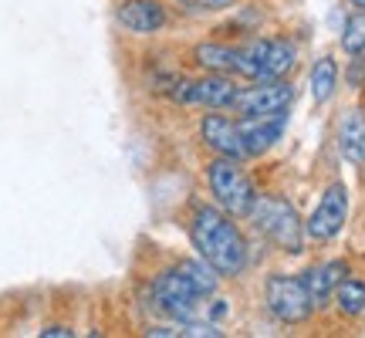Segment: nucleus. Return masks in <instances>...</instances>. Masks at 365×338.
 I'll list each match as a JSON object with an SVG mask.
<instances>
[{
  "label": "nucleus",
  "instance_id": "6ab92c4d",
  "mask_svg": "<svg viewBox=\"0 0 365 338\" xmlns=\"http://www.w3.org/2000/svg\"><path fill=\"white\" fill-rule=\"evenodd\" d=\"M341 48L349 54H365V11L352 14L345 21V31H341Z\"/></svg>",
  "mask_w": 365,
  "mask_h": 338
},
{
  "label": "nucleus",
  "instance_id": "423d86ee",
  "mask_svg": "<svg viewBox=\"0 0 365 338\" xmlns=\"http://www.w3.org/2000/svg\"><path fill=\"white\" fill-rule=\"evenodd\" d=\"M203 301V295L190 285V277L180 271V267H173V271L159 274L156 285H153V304H156L163 314H170L176 322H186V318H193L196 314V304Z\"/></svg>",
  "mask_w": 365,
  "mask_h": 338
},
{
  "label": "nucleus",
  "instance_id": "6e6552de",
  "mask_svg": "<svg viewBox=\"0 0 365 338\" xmlns=\"http://www.w3.org/2000/svg\"><path fill=\"white\" fill-rule=\"evenodd\" d=\"M345 220H349V190L341 183H331L325 193H322V200H318L314 213L308 217V223H304V234L312 237V240H331V237L341 234Z\"/></svg>",
  "mask_w": 365,
  "mask_h": 338
},
{
  "label": "nucleus",
  "instance_id": "f257e3e1",
  "mask_svg": "<svg viewBox=\"0 0 365 338\" xmlns=\"http://www.w3.org/2000/svg\"><path fill=\"white\" fill-rule=\"evenodd\" d=\"M190 240L200 250V257L223 277H237L247 267V240L237 230L227 210L200 207L190 223Z\"/></svg>",
  "mask_w": 365,
  "mask_h": 338
},
{
  "label": "nucleus",
  "instance_id": "a211bd4d",
  "mask_svg": "<svg viewBox=\"0 0 365 338\" xmlns=\"http://www.w3.org/2000/svg\"><path fill=\"white\" fill-rule=\"evenodd\" d=\"M335 301L345 314H362L365 312V281H355V277H345L339 287H335Z\"/></svg>",
  "mask_w": 365,
  "mask_h": 338
},
{
  "label": "nucleus",
  "instance_id": "2eb2a0df",
  "mask_svg": "<svg viewBox=\"0 0 365 338\" xmlns=\"http://www.w3.org/2000/svg\"><path fill=\"white\" fill-rule=\"evenodd\" d=\"M237 54L234 48H227V44H213V41H203V44H196V65H203L207 71H217V75H223V71H237Z\"/></svg>",
  "mask_w": 365,
  "mask_h": 338
},
{
  "label": "nucleus",
  "instance_id": "412c9836",
  "mask_svg": "<svg viewBox=\"0 0 365 338\" xmlns=\"http://www.w3.org/2000/svg\"><path fill=\"white\" fill-rule=\"evenodd\" d=\"M359 61H352V68H349V81L352 85H362V78H365V58L362 54H355Z\"/></svg>",
  "mask_w": 365,
  "mask_h": 338
},
{
  "label": "nucleus",
  "instance_id": "0eeeda50",
  "mask_svg": "<svg viewBox=\"0 0 365 338\" xmlns=\"http://www.w3.org/2000/svg\"><path fill=\"white\" fill-rule=\"evenodd\" d=\"M294 102V88L287 81L274 78V81H257L250 88H240L230 108H237L240 118H261V116H277L287 112Z\"/></svg>",
  "mask_w": 365,
  "mask_h": 338
},
{
  "label": "nucleus",
  "instance_id": "7ed1b4c3",
  "mask_svg": "<svg viewBox=\"0 0 365 338\" xmlns=\"http://www.w3.org/2000/svg\"><path fill=\"white\" fill-rule=\"evenodd\" d=\"M294 58H298V51L284 38L250 41L247 48H240V54H237V75H244L250 81L284 78L287 71L294 68Z\"/></svg>",
  "mask_w": 365,
  "mask_h": 338
},
{
  "label": "nucleus",
  "instance_id": "4be33fe9",
  "mask_svg": "<svg viewBox=\"0 0 365 338\" xmlns=\"http://www.w3.org/2000/svg\"><path fill=\"white\" fill-rule=\"evenodd\" d=\"M75 332L71 328H65V325H48L44 332H41V338H71Z\"/></svg>",
  "mask_w": 365,
  "mask_h": 338
},
{
  "label": "nucleus",
  "instance_id": "f8f14e48",
  "mask_svg": "<svg viewBox=\"0 0 365 338\" xmlns=\"http://www.w3.org/2000/svg\"><path fill=\"white\" fill-rule=\"evenodd\" d=\"M345 277H349V267H345L341 260L318 264V267H312V271L304 274V287H308V295H312L314 308H325L328 298L335 295V287H339Z\"/></svg>",
  "mask_w": 365,
  "mask_h": 338
},
{
  "label": "nucleus",
  "instance_id": "aec40b11",
  "mask_svg": "<svg viewBox=\"0 0 365 338\" xmlns=\"http://www.w3.org/2000/svg\"><path fill=\"white\" fill-rule=\"evenodd\" d=\"M180 335L182 338H220L223 332L217 325H213V322H190V318H186V322H180Z\"/></svg>",
  "mask_w": 365,
  "mask_h": 338
},
{
  "label": "nucleus",
  "instance_id": "20e7f679",
  "mask_svg": "<svg viewBox=\"0 0 365 338\" xmlns=\"http://www.w3.org/2000/svg\"><path fill=\"white\" fill-rule=\"evenodd\" d=\"M207 183L220 210H227L230 217H250L257 193H254V183L244 176V169L237 166V159H213L207 166Z\"/></svg>",
  "mask_w": 365,
  "mask_h": 338
},
{
  "label": "nucleus",
  "instance_id": "f03ea898",
  "mask_svg": "<svg viewBox=\"0 0 365 338\" xmlns=\"http://www.w3.org/2000/svg\"><path fill=\"white\" fill-rule=\"evenodd\" d=\"M250 220L281 250L301 254V247H304V223H301V217L294 213V207L287 200H281V196H257L254 210H250Z\"/></svg>",
  "mask_w": 365,
  "mask_h": 338
},
{
  "label": "nucleus",
  "instance_id": "4468645a",
  "mask_svg": "<svg viewBox=\"0 0 365 338\" xmlns=\"http://www.w3.org/2000/svg\"><path fill=\"white\" fill-rule=\"evenodd\" d=\"M237 98V85L230 78H223L217 71H210V78L193 81V105L203 108H230Z\"/></svg>",
  "mask_w": 365,
  "mask_h": 338
},
{
  "label": "nucleus",
  "instance_id": "1a4fd4ad",
  "mask_svg": "<svg viewBox=\"0 0 365 338\" xmlns=\"http://www.w3.org/2000/svg\"><path fill=\"white\" fill-rule=\"evenodd\" d=\"M200 135L203 143L223 159H247V145H244V135H240V122L220 116V108H210V116H203L200 122Z\"/></svg>",
  "mask_w": 365,
  "mask_h": 338
},
{
  "label": "nucleus",
  "instance_id": "ddd939ff",
  "mask_svg": "<svg viewBox=\"0 0 365 338\" xmlns=\"http://www.w3.org/2000/svg\"><path fill=\"white\" fill-rule=\"evenodd\" d=\"M339 149L341 156L355 163V166H362L365 163V116L362 112H345L339 122Z\"/></svg>",
  "mask_w": 365,
  "mask_h": 338
},
{
  "label": "nucleus",
  "instance_id": "f3484780",
  "mask_svg": "<svg viewBox=\"0 0 365 338\" xmlns=\"http://www.w3.org/2000/svg\"><path fill=\"white\" fill-rule=\"evenodd\" d=\"M176 267H180V271L190 277V285H193L196 291L203 295V298H210V295L217 291V281H220V274L213 271V267H210L203 257H200V260H182V264H176Z\"/></svg>",
  "mask_w": 365,
  "mask_h": 338
},
{
  "label": "nucleus",
  "instance_id": "9d476101",
  "mask_svg": "<svg viewBox=\"0 0 365 338\" xmlns=\"http://www.w3.org/2000/svg\"><path fill=\"white\" fill-rule=\"evenodd\" d=\"M115 21L129 34H156L166 27V7L159 0H125L115 11Z\"/></svg>",
  "mask_w": 365,
  "mask_h": 338
},
{
  "label": "nucleus",
  "instance_id": "39448f33",
  "mask_svg": "<svg viewBox=\"0 0 365 338\" xmlns=\"http://www.w3.org/2000/svg\"><path fill=\"white\" fill-rule=\"evenodd\" d=\"M264 298H267V312L284 322V325H301L308 322L314 312V301L304 287V277H291V274H274L267 277L264 287Z\"/></svg>",
  "mask_w": 365,
  "mask_h": 338
},
{
  "label": "nucleus",
  "instance_id": "dca6fc26",
  "mask_svg": "<svg viewBox=\"0 0 365 338\" xmlns=\"http://www.w3.org/2000/svg\"><path fill=\"white\" fill-rule=\"evenodd\" d=\"M335 85H339V65L331 58H318L312 68V98L318 105H325L335 95Z\"/></svg>",
  "mask_w": 365,
  "mask_h": 338
},
{
  "label": "nucleus",
  "instance_id": "9b49d317",
  "mask_svg": "<svg viewBox=\"0 0 365 338\" xmlns=\"http://www.w3.org/2000/svg\"><path fill=\"white\" fill-rule=\"evenodd\" d=\"M287 116L277 112V116H261V118H240V135H244V145H247V156H261L267 153L281 132H284Z\"/></svg>",
  "mask_w": 365,
  "mask_h": 338
},
{
  "label": "nucleus",
  "instance_id": "b1692460",
  "mask_svg": "<svg viewBox=\"0 0 365 338\" xmlns=\"http://www.w3.org/2000/svg\"><path fill=\"white\" fill-rule=\"evenodd\" d=\"M355 7H359V11H365V0H352Z\"/></svg>",
  "mask_w": 365,
  "mask_h": 338
},
{
  "label": "nucleus",
  "instance_id": "5701e85b",
  "mask_svg": "<svg viewBox=\"0 0 365 338\" xmlns=\"http://www.w3.org/2000/svg\"><path fill=\"white\" fill-rule=\"evenodd\" d=\"M182 4H190V7H207V11H217V7H227L230 0H182Z\"/></svg>",
  "mask_w": 365,
  "mask_h": 338
}]
</instances>
